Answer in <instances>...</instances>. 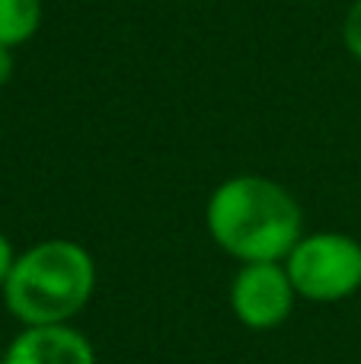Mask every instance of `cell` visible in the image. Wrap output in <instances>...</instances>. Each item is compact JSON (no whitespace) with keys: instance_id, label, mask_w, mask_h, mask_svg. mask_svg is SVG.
Instances as JSON below:
<instances>
[{"instance_id":"5","label":"cell","mask_w":361,"mask_h":364,"mask_svg":"<svg viewBox=\"0 0 361 364\" xmlns=\"http://www.w3.org/2000/svg\"><path fill=\"white\" fill-rule=\"evenodd\" d=\"M0 364H96V348L70 323L23 326L13 336Z\"/></svg>"},{"instance_id":"1","label":"cell","mask_w":361,"mask_h":364,"mask_svg":"<svg viewBox=\"0 0 361 364\" xmlns=\"http://www.w3.org/2000/svg\"><path fill=\"white\" fill-rule=\"evenodd\" d=\"M211 240L237 262H285L304 237V211L281 182L256 173L230 176L205 205Z\"/></svg>"},{"instance_id":"7","label":"cell","mask_w":361,"mask_h":364,"mask_svg":"<svg viewBox=\"0 0 361 364\" xmlns=\"http://www.w3.org/2000/svg\"><path fill=\"white\" fill-rule=\"evenodd\" d=\"M343 42H345V51H349L355 61H361V0H355V4L349 6V13H345Z\"/></svg>"},{"instance_id":"4","label":"cell","mask_w":361,"mask_h":364,"mask_svg":"<svg viewBox=\"0 0 361 364\" xmlns=\"http://www.w3.org/2000/svg\"><path fill=\"white\" fill-rule=\"evenodd\" d=\"M298 291L285 262H243L230 282V310L253 333L275 329L291 316Z\"/></svg>"},{"instance_id":"2","label":"cell","mask_w":361,"mask_h":364,"mask_svg":"<svg viewBox=\"0 0 361 364\" xmlns=\"http://www.w3.org/2000/svg\"><path fill=\"white\" fill-rule=\"evenodd\" d=\"M96 291V259L87 246L68 237H51L16 252L4 284V304L23 326L70 323Z\"/></svg>"},{"instance_id":"9","label":"cell","mask_w":361,"mask_h":364,"mask_svg":"<svg viewBox=\"0 0 361 364\" xmlns=\"http://www.w3.org/2000/svg\"><path fill=\"white\" fill-rule=\"evenodd\" d=\"M13 70H16V58H13L10 45H0V87L13 80Z\"/></svg>"},{"instance_id":"6","label":"cell","mask_w":361,"mask_h":364,"mask_svg":"<svg viewBox=\"0 0 361 364\" xmlns=\"http://www.w3.org/2000/svg\"><path fill=\"white\" fill-rule=\"evenodd\" d=\"M42 26V0H0V45H26Z\"/></svg>"},{"instance_id":"8","label":"cell","mask_w":361,"mask_h":364,"mask_svg":"<svg viewBox=\"0 0 361 364\" xmlns=\"http://www.w3.org/2000/svg\"><path fill=\"white\" fill-rule=\"evenodd\" d=\"M13 262H16V250H13V243L6 240V233H0V291H4L6 278H10Z\"/></svg>"},{"instance_id":"3","label":"cell","mask_w":361,"mask_h":364,"mask_svg":"<svg viewBox=\"0 0 361 364\" xmlns=\"http://www.w3.org/2000/svg\"><path fill=\"white\" fill-rule=\"evenodd\" d=\"M285 269L298 297L313 304H336L361 288V243L349 233H304L285 256Z\"/></svg>"}]
</instances>
